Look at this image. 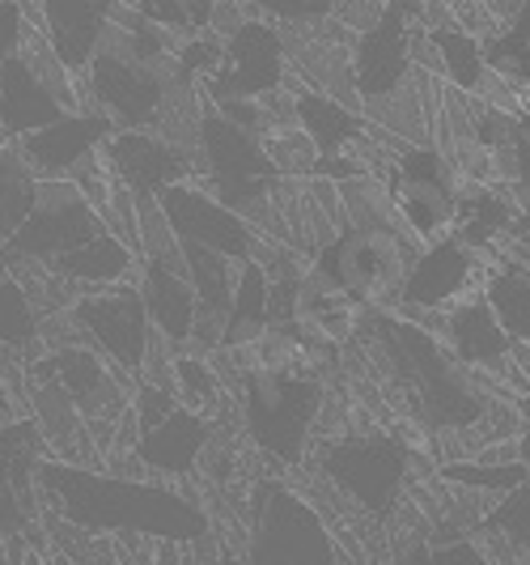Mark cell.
I'll list each match as a JSON object with an SVG mask.
<instances>
[{
    "label": "cell",
    "mask_w": 530,
    "mask_h": 565,
    "mask_svg": "<svg viewBox=\"0 0 530 565\" xmlns=\"http://www.w3.org/2000/svg\"><path fill=\"white\" fill-rule=\"evenodd\" d=\"M39 510L60 514L68 527L123 544L192 548L217 536L213 514L187 484L158 477H115L68 459L39 463Z\"/></svg>",
    "instance_id": "1"
},
{
    "label": "cell",
    "mask_w": 530,
    "mask_h": 565,
    "mask_svg": "<svg viewBox=\"0 0 530 565\" xmlns=\"http://www.w3.org/2000/svg\"><path fill=\"white\" fill-rule=\"evenodd\" d=\"M357 337L378 349L374 358L433 434L475 438V451L493 443H513L493 422L513 417L518 404H501L493 396V387L472 366H463L429 323H417L399 311H365Z\"/></svg>",
    "instance_id": "2"
},
{
    "label": "cell",
    "mask_w": 530,
    "mask_h": 565,
    "mask_svg": "<svg viewBox=\"0 0 530 565\" xmlns=\"http://www.w3.org/2000/svg\"><path fill=\"white\" fill-rule=\"evenodd\" d=\"M234 404L251 451L272 477L302 468L323 438L327 387L310 370H251L234 392Z\"/></svg>",
    "instance_id": "3"
},
{
    "label": "cell",
    "mask_w": 530,
    "mask_h": 565,
    "mask_svg": "<svg viewBox=\"0 0 530 565\" xmlns=\"http://www.w3.org/2000/svg\"><path fill=\"white\" fill-rule=\"evenodd\" d=\"M306 463L339 502L357 507L365 519L391 523L412 489L417 451L391 429H339L314 443Z\"/></svg>",
    "instance_id": "4"
},
{
    "label": "cell",
    "mask_w": 530,
    "mask_h": 565,
    "mask_svg": "<svg viewBox=\"0 0 530 565\" xmlns=\"http://www.w3.org/2000/svg\"><path fill=\"white\" fill-rule=\"evenodd\" d=\"M247 565H344L332 523L289 477H255L242 498V544Z\"/></svg>",
    "instance_id": "5"
},
{
    "label": "cell",
    "mask_w": 530,
    "mask_h": 565,
    "mask_svg": "<svg viewBox=\"0 0 530 565\" xmlns=\"http://www.w3.org/2000/svg\"><path fill=\"white\" fill-rule=\"evenodd\" d=\"M417 243L394 226L339 230L323 252L310 255V273L339 285L365 311H394L403 277L417 259Z\"/></svg>",
    "instance_id": "6"
},
{
    "label": "cell",
    "mask_w": 530,
    "mask_h": 565,
    "mask_svg": "<svg viewBox=\"0 0 530 565\" xmlns=\"http://www.w3.org/2000/svg\"><path fill=\"white\" fill-rule=\"evenodd\" d=\"M26 374L56 383L60 392L73 399V408L82 413V422L89 425L98 451L107 455L115 451L119 425H123L128 408H132V392H137L132 383L137 379L119 374L94 344H60V349H47V353L30 358Z\"/></svg>",
    "instance_id": "7"
},
{
    "label": "cell",
    "mask_w": 530,
    "mask_h": 565,
    "mask_svg": "<svg viewBox=\"0 0 530 565\" xmlns=\"http://www.w3.org/2000/svg\"><path fill=\"white\" fill-rule=\"evenodd\" d=\"M382 179L391 188L399 226L408 230V238L417 247H429V243L454 234L463 174L442 149H433V145H399L387 158V167H382Z\"/></svg>",
    "instance_id": "8"
},
{
    "label": "cell",
    "mask_w": 530,
    "mask_h": 565,
    "mask_svg": "<svg viewBox=\"0 0 530 565\" xmlns=\"http://www.w3.org/2000/svg\"><path fill=\"white\" fill-rule=\"evenodd\" d=\"M102 230H107V222L77 192V183H68V179H39V196H34L26 226L0 247V268L34 264V268L52 273L60 259H68L89 238H98Z\"/></svg>",
    "instance_id": "9"
},
{
    "label": "cell",
    "mask_w": 530,
    "mask_h": 565,
    "mask_svg": "<svg viewBox=\"0 0 530 565\" xmlns=\"http://www.w3.org/2000/svg\"><path fill=\"white\" fill-rule=\"evenodd\" d=\"M68 319L77 323L85 344H94L119 374L140 379L149 344H153V323L140 302L137 281L107 285V289H85L68 307Z\"/></svg>",
    "instance_id": "10"
},
{
    "label": "cell",
    "mask_w": 530,
    "mask_h": 565,
    "mask_svg": "<svg viewBox=\"0 0 530 565\" xmlns=\"http://www.w3.org/2000/svg\"><path fill=\"white\" fill-rule=\"evenodd\" d=\"M289 82V56H284V34L272 18H247L242 26L225 39L221 68L199 82V94L208 107L238 103V98H268Z\"/></svg>",
    "instance_id": "11"
},
{
    "label": "cell",
    "mask_w": 530,
    "mask_h": 565,
    "mask_svg": "<svg viewBox=\"0 0 530 565\" xmlns=\"http://www.w3.org/2000/svg\"><path fill=\"white\" fill-rule=\"evenodd\" d=\"M488 277V255H479L475 247H467L458 234H446L429 247H420L403 289H399V302L394 311L420 319V315H442L454 302L479 294V285Z\"/></svg>",
    "instance_id": "12"
},
{
    "label": "cell",
    "mask_w": 530,
    "mask_h": 565,
    "mask_svg": "<svg viewBox=\"0 0 530 565\" xmlns=\"http://www.w3.org/2000/svg\"><path fill=\"white\" fill-rule=\"evenodd\" d=\"M437 319L442 323H433V332L446 340V349L463 366H472L488 387H509L513 383V392L530 396V379L522 362H518V344L505 337L497 315L488 311V302L479 294L454 302Z\"/></svg>",
    "instance_id": "13"
},
{
    "label": "cell",
    "mask_w": 530,
    "mask_h": 565,
    "mask_svg": "<svg viewBox=\"0 0 530 565\" xmlns=\"http://www.w3.org/2000/svg\"><path fill=\"white\" fill-rule=\"evenodd\" d=\"M420 30V0H382V18L353 39V77L357 94L382 98L417 77L412 39Z\"/></svg>",
    "instance_id": "14"
},
{
    "label": "cell",
    "mask_w": 530,
    "mask_h": 565,
    "mask_svg": "<svg viewBox=\"0 0 530 565\" xmlns=\"http://www.w3.org/2000/svg\"><path fill=\"white\" fill-rule=\"evenodd\" d=\"M162 213H166L170 230L179 243H196V247H208V252L225 255V259H255L259 252V230L238 217L234 209H225L221 200L213 196L199 179H187V183H174L162 196Z\"/></svg>",
    "instance_id": "15"
},
{
    "label": "cell",
    "mask_w": 530,
    "mask_h": 565,
    "mask_svg": "<svg viewBox=\"0 0 530 565\" xmlns=\"http://www.w3.org/2000/svg\"><path fill=\"white\" fill-rule=\"evenodd\" d=\"M107 167L137 200H158L174 183L196 179V153H183L149 128H123L107 141Z\"/></svg>",
    "instance_id": "16"
},
{
    "label": "cell",
    "mask_w": 530,
    "mask_h": 565,
    "mask_svg": "<svg viewBox=\"0 0 530 565\" xmlns=\"http://www.w3.org/2000/svg\"><path fill=\"white\" fill-rule=\"evenodd\" d=\"M137 289L153 332L166 340L174 353H183L196 332V289H192L187 264H183V247L162 255H140Z\"/></svg>",
    "instance_id": "17"
},
{
    "label": "cell",
    "mask_w": 530,
    "mask_h": 565,
    "mask_svg": "<svg viewBox=\"0 0 530 565\" xmlns=\"http://www.w3.org/2000/svg\"><path fill=\"white\" fill-rule=\"evenodd\" d=\"M115 132L119 128H115L107 115L85 107V111L60 115L56 124H47V128L22 137L18 149H22L26 167L39 179H73L89 158H98L107 149V141H111Z\"/></svg>",
    "instance_id": "18"
},
{
    "label": "cell",
    "mask_w": 530,
    "mask_h": 565,
    "mask_svg": "<svg viewBox=\"0 0 530 565\" xmlns=\"http://www.w3.org/2000/svg\"><path fill=\"white\" fill-rule=\"evenodd\" d=\"M208 438H213V422L179 404V408H170L158 425L137 429V438H132L128 451L137 455L140 468H144L149 477L187 484L192 477H199V459H204Z\"/></svg>",
    "instance_id": "19"
},
{
    "label": "cell",
    "mask_w": 530,
    "mask_h": 565,
    "mask_svg": "<svg viewBox=\"0 0 530 565\" xmlns=\"http://www.w3.org/2000/svg\"><path fill=\"white\" fill-rule=\"evenodd\" d=\"M501 247L505 252L488 259V277L479 285V298L497 315L505 337L530 349V238L513 234Z\"/></svg>",
    "instance_id": "20"
},
{
    "label": "cell",
    "mask_w": 530,
    "mask_h": 565,
    "mask_svg": "<svg viewBox=\"0 0 530 565\" xmlns=\"http://www.w3.org/2000/svg\"><path fill=\"white\" fill-rule=\"evenodd\" d=\"M119 0H39V30L56 47V56L82 77L94 60L102 30L111 22Z\"/></svg>",
    "instance_id": "21"
},
{
    "label": "cell",
    "mask_w": 530,
    "mask_h": 565,
    "mask_svg": "<svg viewBox=\"0 0 530 565\" xmlns=\"http://www.w3.org/2000/svg\"><path fill=\"white\" fill-rule=\"evenodd\" d=\"M60 115L68 111L56 103V94L18 60V52L0 64V137L22 141L30 132L56 124Z\"/></svg>",
    "instance_id": "22"
},
{
    "label": "cell",
    "mask_w": 530,
    "mask_h": 565,
    "mask_svg": "<svg viewBox=\"0 0 530 565\" xmlns=\"http://www.w3.org/2000/svg\"><path fill=\"white\" fill-rule=\"evenodd\" d=\"M293 119H298V128L314 141L318 158L353 153V149L369 141V132H374L361 111L335 103L327 94H314V89H293Z\"/></svg>",
    "instance_id": "23"
},
{
    "label": "cell",
    "mask_w": 530,
    "mask_h": 565,
    "mask_svg": "<svg viewBox=\"0 0 530 565\" xmlns=\"http://www.w3.org/2000/svg\"><path fill=\"white\" fill-rule=\"evenodd\" d=\"M272 323V281L263 273L259 259H238V277H234V302L225 315L221 349H242L259 340V332Z\"/></svg>",
    "instance_id": "24"
},
{
    "label": "cell",
    "mask_w": 530,
    "mask_h": 565,
    "mask_svg": "<svg viewBox=\"0 0 530 565\" xmlns=\"http://www.w3.org/2000/svg\"><path fill=\"white\" fill-rule=\"evenodd\" d=\"M429 39H433V52H437V64H442L446 85L463 89V94H479V89L488 85L493 68H488V60H484V43L475 39L472 30L437 26V30H429Z\"/></svg>",
    "instance_id": "25"
},
{
    "label": "cell",
    "mask_w": 530,
    "mask_h": 565,
    "mask_svg": "<svg viewBox=\"0 0 530 565\" xmlns=\"http://www.w3.org/2000/svg\"><path fill=\"white\" fill-rule=\"evenodd\" d=\"M34 196H39V174L26 167L18 141L0 137V247L26 226Z\"/></svg>",
    "instance_id": "26"
},
{
    "label": "cell",
    "mask_w": 530,
    "mask_h": 565,
    "mask_svg": "<svg viewBox=\"0 0 530 565\" xmlns=\"http://www.w3.org/2000/svg\"><path fill=\"white\" fill-rule=\"evenodd\" d=\"M18 60L26 64L30 73L39 77V82L47 85L52 94H56V103L64 111H85V94H82V77L56 56V47L47 43V34L39 26L22 30V43H18Z\"/></svg>",
    "instance_id": "27"
},
{
    "label": "cell",
    "mask_w": 530,
    "mask_h": 565,
    "mask_svg": "<svg viewBox=\"0 0 530 565\" xmlns=\"http://www.w3.org/2000/svg\"><path fill=\"white\" fill-rule=\"evenodd\" d=\"M437 481L454 484V489H472V493H493L505 498L518 484L530 481L527 463L518 459H488V455H467V459H446L437 463Z\"/></svg>",
    "instance_id": "28"
},
{
    "label": "cell",
    "mask_w": 530,
    "mask_h": 565,
    "mask_svg": "<svg viewBox=\"0 0 530 565\" xmlns=\"http://www.w3.org/2000/svg\"><path fill=\"white\" fill-rule=\"evenodd\" d=\"M225 387L217 366H213V358L208 353H192V349H183V353H174V396L183 408H192L199 417H217L225 408Z\"/></svg>",
    "instance_id": "29"
},
{
    "label": "cell",
    "mask_w": 530,
    "mask_h": 565,
    "mask_svg": "<svg viewBox=\"0 0 530 565\" xmlns=\"http://www.w3.org/2000/svg\"><path fill=\"white\" fill-rule=\"evenodd\" d=\"M39 328H43V315L34 311L22 281L0 268V344L13 349L18 358H39L43 353L39 349Z\"/></svg>",
    "instance_id": "30"
},
{
    "label": "cell",
    "mask_w": 530,
    "mask_h": 565,
    "mask_svg": "<svg viewBox=\"0 0 530 565\" xmlns=\"http://www.w3.org/2000/svg\"><path fill=\"white\" fill-rule=\"evenodd\" d=\"M484 60L497 77L530 89V0H522V9L513 13V22L497 39L484 43Z\"/></svg>",
    "instance_id": "31"
},
{
    "label": "cell",
    "mask_w": 530,
    "mask_h": 565,
    "mask_svg": "<svg viewBox=\"0 0 530 565\" xmlns=\"http://www.w3.org/2000/svg\"><path fill=\"white\" fill-rule=\"evenodd\" d=\"M263 149H268V158H272V167H277L280 179H314V170H318V149H314V141L298 128V119L272 128V132L263 137Z\"/></svg>",
    "instance_id": "32"
},
{
    "label": "cell",
    "mask_w": 530,
    "mask_h": 565,
    "mask_svg": "<svg viewBox=\"0 0 530 565\" xmlns=\"http://www.w3.org/2000/svg\"><path fill=\"white\" fill-rule=\"evenodd\" d=\"M488 170H493V183H501L509 192H530V98L518 111L509 145L488 153Z\"/></svg>",
    "instance_id": "33"
},
{
    "label": "cell",
    "mask_w": 530,
    "mask_h": 565,
    "mask_svg": "<svg viewBox=\"0 0 530 565\" xmlns=\"http://www.w3.org/2000/svg\"><path fill=\"white\" fill-rule=\"evenodd\" d=\"M399 565H493L488 548L475 544L467 536H450V540H412L403 553H399Z\"/></svg>",
    "instance_id": "34"
},
{
    "label": "cell",
    "mask_w": 530,
    "mask_h": 565,
    "mask_svg": "<svg viewBox=\"0 0 530 565\" xmlns=\"http://www.w3.org/2000/svg\"><path fill=\"white\" fill-rule=\"evenodd\" d=\"M484 523L497 540H505L509 548L530 557V481L518 484L513 493L497 498V507L484 514Z\"/></svg>",
    "instance_id": "35"
},
{
    "label": "cell",
    "mask_w": 530,
    "mask_h": 565,
    "mask_svg": "<svg viewBox=\"0 0 530 565\" xmlns=\"http://www.w3.org/2000/svg\"><path fill=\"white\" fill-rule=\"evenodd\" d=\"M251 13L272 18L280 26H302V22H323L332 18L335 0H242Z\"/></svg>",
    "instance_id": "36"
},
{
    "label": "cell",
    "mask_w": 530,
    "mask_h": 565,
    "mask_svg": "<svg viewBox=\"0 0 530 565\" xmlns=\"http://www.w3.org/2000/svg\"><path fill=\"white\" fill-rule=\"evenodd\" d=\"M22 30H26V18H22V9L13 4V0H0V64L18 52V43H22Z\"/></svg>",
    "instance_id": "37"
},
{
    "label": "cell",
    "mask_w": 530,
    "mask_h": 565,
    "mask_svg": "<svg viewBox=\"0 0 530 565\" xmlns=\"http://www.w3.org/2000/svg\"><path fill=\"white\" fill-rule=\"evenodd\" d=\"M179 4H183V13H187L192 30H196V34H204V30H208V22H213L217 0H179Z\"/></svg>",
    "instance_id": "38"
},
{
    "label": "cell",
    "mask_w": 530,
    "mask_h": 565,
    "mask_svg": "<svg viewBox=\"0 0 530 565\" xmlns=\"http://www.w3.org/2000/svg\"><path fill=\"white\" fill-rule=\"evenodd\" d=\"M513 459L527 463V472H530V417H527V425L513 434Z\"/></svg>",
    "instance_id": "39"
},
{
    "label": "cell",
    "mask_w": 530,
    "mask_h": 565,
    "mask_svg": "<svg viewBox=\"0 0 530 565\" xmlns=\"http://www.w3.org/2000/svg\"><path fill=\"white\" fill-rule=\"evenodd\" d=\"M18 413H22V404H18V396H13V392H9L4 383H0V425H4V422H13Z\"/></svg>",
    "instance_id": "40"
},
{
    "label": "cell",
    "mask_w": 530,
    "mask_h": 565,
    "mask_svg": "<svg viewBox=\"0 0 530 565\" xmlns=\"http://www.w3.org/2000/svg\"><path fill=\"white\" fill-rule=\"evenodd\" d=\"M166 557H144V562H137V565H183L179 557H170V548H162Z\"/></svg>",
    "instance_id": "41"
},
{
    "label": "cell",
    "mask_w": 530,
    "mask_h": 565,
    "mask_svg": "<svg viewBox=\"0 0 530 565\" xmlns=\"http://www.w3.org/2000/svg\"><path fill=\"white\" fill-rule=\"evenodd\" d=\"M378 4H382V0H378Z\"/></svg>",
    "instance_id": "42"
}]
</instances>
